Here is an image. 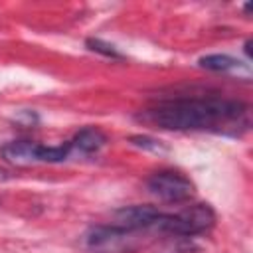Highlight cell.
<instances>
[{
	"label": "cell",
	"mask_w": 253,
	"mask_h": 253,
	"mask_svg": "<svg viewBox=\"0 0 253 253\" xmlns=\"http://www.w3.org/2000/svg\"><path fill=\"white\" fill-rule=\"evenodd\" d=\"M0 156L10 164H38V162H49L57 164L71 156V144L69 140L57 146H45L34 140H10L0 146Z\"/></svg>",
	"instance_id": "3957f363"
},
{
	"label": "cell",
	"mask_w": 253,
	"mask_h": 253,
	"mask_svg": "<svg viewBox=\"0 0 253 253\" xmlns=\"http://www.w3.org/2000/svg\"><path fill=\"white\" fill-rule=\"evenodd\" d=\"M85 43H87V47H89L91 51H95V53H101V55H105V57H113V59H123V53H121L115 45H111V43H107V42H103V40L89 38Z\"/></svg>",
	"instance_id": "9c48e42d"
},
{
	"label": "cell",
	"mask_w": 253,
	"mask_h": 253,
	"mask_svg": "<svg viewBox=\"0 0 253 253\" xmlns=\"http://www.w3.org/2000/svg\"><path fill=\"white\" fill-rule=\"evenodd\" d=\"M198 65L204 67V69H210V71H217V73H237V77L239 75H245V77L251 75V69H249L247 63H241L239 59H235L227 53L202 55L198 59Z\"/></svg>",
	"instance_id": "52a82bcc"
},
{
	"label": "cell",
	"mask_w": 253,
	"mask_h": 253,
	"mask_svg": "<svg viewBox=\"0 0 253 253\" xmlns=\"http://www.w3.org/2000/svg\"><path fill=\"white\" fill-rule=\"evenodd\" d=\"M162 215V211L154 206H125L113 211V223L126 229V231H140V229H148L154 227L158 217Z\"/></svg>",
	"instance_id": "8992f818"
},
{
	"label": "cell",
	"mask_w": 253,
	"mask_h": 253,
	"mask_svg": "<svg viewBox=\"0 0 253 253\" xmlns=\"http://www.w3.org/2000/svg\"><path fill=\"white\" fill-rule=\"evenodd\" d=\"M134 119L164 130H208L225 136H241L251 125L249 107L243 101L223 97L166 99L142 109Z\"/></svg>",
	"instance_id": "6da1fadb"
},
{
	"label": "cell",
	"mask_w": 253,
	"mask_h": 253,
	"mask_svg": "<svg viewBox=\"0 0 253 253\" xmlns=\"http://www.w3.org/2000/svg\"><path fill=\"white\" fill-rule=\"evenodd\" d=\"M128 142L132 146H138V148H144V150H152V152H164L166 148L160 144V140H154L150 136H142V134H134L128 138Z\"/></svg>",
	"instance_id": "30bf717a"
},
{
	"label": "cell",
	"mask_w": 253,
	"mask_h": 253,
	"mask_svg": "<svg viewBox=\"0 0 253 253\" xmlns=\"http://www.w3.org/2000/svg\"><path fill=\"white\" fill-rule=\"evenodd\" d=\"M215 225V211L210 204H192L176 213H162L154 229L172 237H196Z\"/></svg>",
	"instance_id": "7a4b0ae2"
},
{
	"label": "cell",
	"mask_w": 253,
	"mask_h": 253,
	"mask_svg": "<svg viewBox=\"0 0 253 253\" xmlns=\"http://www.w3.org/2000/svg\"><path fill=\"white\" fill-rule=\"evenodd\" d=\"M132 241V231H126L115 223L93 225L83 235V245L91 253H123L130 249Z\"/></svg>",
	"instance_id": "5b68a950"
},
{
	"label": "cell",
	"mask_w": 253,
	"mask_h": 253,
	"mask_svg": "<svg viewBox=\"0 0 253 253\" xmlns=\"http://www.w3.org/2000/svg\"><path fill=\"white\" fill-rule=\"evenodd\" d=\"M107 142V136L97 128V126H85L81 130H77L73 134V138L69 140L71 144V152H77L81 156H91L97 154Z\"/></svg>",
	"instance_id": "ba28073f"
},
{
	"label": "cell",
	"mask_w": 253,
	"mask_h": 253,
	"mask_svg": "<svg viewBox=\"0 0 253 253\" xmlns=\"http://www.w3.org/2000/svg\"><path fill=\"white\" fill-rule=\"evenodd\" d=\"M148 192L166 204H182L194 196V184L178 170H158L146 180Z\"/></svg>",
	"instance_id": "277c9868"
}]
</instances>
